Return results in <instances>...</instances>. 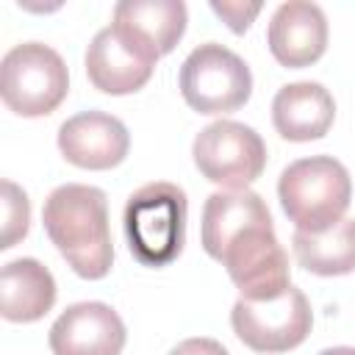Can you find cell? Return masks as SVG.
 <instances>
[{"mask_svg": "<svg viewBox=\"0 0 355 355\" xmlns=\"http://www.w3.org/2000/svg\"><path fill=\"white\" fill-rule=\"evenodd\" d=\"M202 250L222 261L241 300H272L291 286L272 214L250 189L214 191L202 205Z\"/></svg>", "mask_w": 355, "mask_h": 355, "instance_id": "cell-1", "label": "cell"}, {"mask_svg": "<svg viewBox=\"0 0 355 355\" xmlns=\"http://www.w3.org/2000/svg\"><path fill=\"white\" fill-rule=\"evenodd\" d=\"M42 222L50 241L75 275L100 280L111 272L114 241L103 189L83 183H64L53 189L44 200Z\"/></svg>", "mask_w": 355, "mask_h": 355, "instance_id": "cell-2", "label": "cell"}, {"mask_svg": "<svg viewBox=\"0 0 355 355\" xmlns=\"http://www.w3.org/2000/svg\"><path fill=\"white\" fill-rule=\"evenodd\" d=\"M277 197L288 222L305 233H322L344 219L352 200V180L333 155L291 161L277 180Z\"/></svg>", "mask_w": 355, "mask_h": 355, "instance_id": "cell-3", "label": "cell"}, {"mask_svg": "<svg viewBox=\"0 0 355 355\" xmlns=\"http://www.w3.org/2000/svg\"><path fill=\"white\" fill-rule=\"evenodd\" d=\"M186 191L169 180L136 189L125 202V236L133 258L144 266L172 263L186 241Z\"/></svg>", "mask_w": 355, "mask_h": 355, "instance_id": "cell-4", "label": "cell"}, {"mask_svg": "<svg viewBox=\"0 0 355 355\" xmlns=\"http://www.w3.org/2000/svg\"><path fill=\"white\" fill-rule=\"evenodd\" d=\"M69 92L64 58L42 42H22L0 61V94L8 111L19 116L53 114Z\"/></svg>", "mask_w": 355, "mask_h": 355, "instance_id": "cell-5", "label": "cell"}, {"mask_svg": "<svg viewBox=\"0 0 355 355\" xmlns=\"http://www.w3.org/2000/svg\"><path fill=\"white\" fill-rule=\"evenodd\" d=\"M180 94L197 114H227L250 100L252 75L230 47L205 42L180 67Z\"/></svg>", "mask_w": 355, "mask_h": 355, "instance_id": "cell-6", "label": "cell"}, {"mask_svg": "<svg viewBox=\"0 0 355 355\" xmlns=\"http://www.w3.org/2000/svg\"><path fill=\"white\" fill-rule=\"evenodd\" d=\"M200 175L225 189H247L266 166L263 139L244 122L216 119L205 125L191 144Z\"/></svg>", "mask_w": 355, "mask_h": 355, "instance_id": "cell-7", "label": "cell"}, {"mask_svg": "<svg viewBox=\"0 0 355 355\" xmlns=\"http://www.w3.org/2000/svg\"><path fill=\"white\" fill-rule=\"evenodd\" d=\"M233 333L255 352H286L300 347L313 324L308 297L288 286L272 300H236L230 311Z\"/></svg>", "mask_w": 355, "mask_h": 355, "instance_id": "cell-8", "label": "cell"}, {"mask_svg": "<svg viewBox=\"0 0 355 355\" xmlns=\"http://www.w3.org/2000/svg\"><path fill=\"white\" fill-rule=\"evenodd\" d=\"M83 61L94 89L105 94H130L150 80L158 55L111 22L94 33Z\"/></svg>", "mask_w": 355, "mask_h": 355, "instance_id": "cell-9", "label": "cell"}, {"mask_svg": "<svg viewBox=\"0 0 355 355\" xmlns=\"http://www.w3.org/2000/svg\"><path fill=\"white\" fill-rule=\"evenodd\" d=\"M125 338V322L105 302L69 305L47 336L53 355H119Z\"/></svg>", "mask_w": 355, "mask_h": 355, "instance_id": "cell-10", "label": "cell"}, {"mask_svg": "<svg viewBox=\"0 0 355 355\" xmlns=\"http://www.w3.org/2000/svg\"><path fill=\"white\" fill-rule=\"evenodd\" d=\"M58 150L69 164L100 172L125 161L130 150V133L114 114L83 111L58 128Z\"/></svg>", "mask_w": 355, "mask_h": 355, "instance_id": "cell-11", "label": "cell"}, {"mask_svg": "<svg viewBox=\"0 0 355 355\" xmlns=\"http://www.w3.org/2000/svg\"><path fill=\"white\" fill-rule=\"evenodd\" d=\"M266 44L277 64L302 69L319 61L327 50V17L316 3H280L266 28Z\"/></svg>", "mask_w": 355, "mask_h": 355, "instance_id": "cell-12", "label": "cell"}, {"mask_svg": "<svg viewBox=\"0 0 355 355\" xmlns=\"http://www.w3.org/2000/svg\"><path fill=\"white\" fill-rule=\"evenodd\" d=\"M336 119L333 94L316 80H300L277 89L272 100L275 130L288 141L322 139Z\"/></svg>", "mask_w": 355, "mask_h": 355, "instance_id": "cell-13", "label": "cell"}, {"mask_svg": "<svg viewBox=\"0 0 355 355\" xmlns=\"http://www.w3.org/2000/svg\"><path fill=\"white\" fill-rule=\"evenodd\" d=\"M183 0H122L114 6V25L153 50L158 58L172 53L186 33Z\"/></svg>", "mask_w": 355, "mask_h": 355, "instance_id": "cell-14", "label": "cell"}, {"mask_svg": "<svg viewBox=\"0 0 355 355\" xmlns=\"http://www.w3.org/2000/svg\"><path fill=\"white\" fill-rule=\"evenodd\" d=\"M55 305V280L36 258L8 261L0 272V313L8 322H36Z\"/></svg>", "mask_w": 355, "mask_h": 355, "instance_id": "cell-15", "label": "cell"}, {"mask_svg": "<svg viewBox=\"0 0 355 355\" xmlns=\"http://www.w3.org/2000/svg\"><path fill=\"white\" fill-rule=\"evenodd\" d=\"M294 258L305 272L336 277L355 269V219H341L322 233L294 230Z\"/></svg>", "mask_w": 355, "mask_h": 355, "instance_id": "cell-16", "label": "cell"}, {"mask_svg": "<svg viewBox=\"0 0 355 355\" xmlns=\"http://www.w3.org/2000/svg\"><path fill=\"white\" fill-rule=\"evenodd\" d=\"M31 225V202L25 191L14 180H3V239L0 250L14 247L19 239H25Z\"/></svg>", "mask_w": 355, "mask_h": 355, "instance_id": "cell-17", "label": "cell"}, {"mask_svg": "<svg viewBox=\"0 0 355 355\" xmlns=\"http://www.w3.org/2000/svg\"><path fill=\"white\" fill-rule=\"evenodd\" d=\"M211 11L227 22L233 33H244L250 22L258 17L261 3H239V0H211Z\"/></svg>", "mask_w": 355, "mask_h": 355, "instance_id": "cell-18", "label": "cell"}, {"mask_svg": "<svg viewBox=\"0 0 355 355\" xmlns=\"http://www.w3.org/2000/svg\"><path fill=\"white\" fill-rule=\"evenodd\" d=\"M169 355H230L216 338H205V336H197V338H186L180 341Z\"/></svg>", "mask_w": 355, "mask_h": 355, "instance_id": "cell-19", "label": "cell"}, {"mask_svg": "<svg viewBox=\"0 0 355 355\" xmlns=\"http://www.w3.org/2000/svg\"><path fill=\"white\" fill-rule=\"evenodd\" d=\"M319 355H355V347H330V349H322Z\"/></svg>", "mask_w": 355, "mask_h": 355, "instance_id": "cell-20", "label": "cell"}]
</instances>
